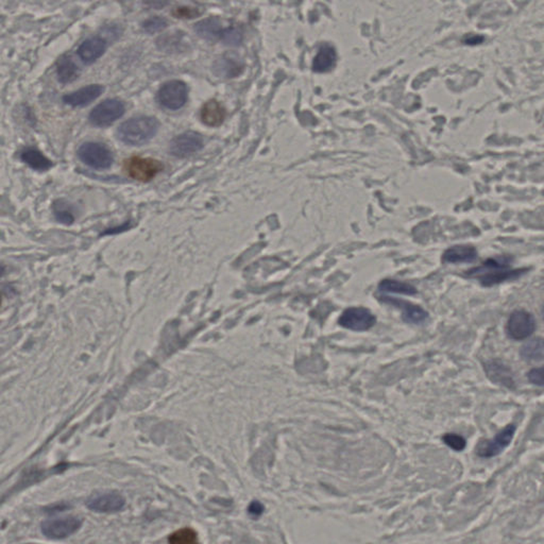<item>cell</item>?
<instances>
[{"label":"cell","mask_w":544,"mask_h":544,"mask_svg":"<svg viewBox=\"0 0 544 544\" xmlns=\"http://www.w3.org/2000/svg\"><path fill=\"white\" fill-rule=\"evenodd\" d=\"M510 262L511 260L508 256L489 258L482 266L468 271L467 276L477 278L484 286H492L506 281L516 280L529 271L527 268H508Z\"/></svg>","instance_id":"cell-1"},{"label":"cell","mask_w":544,"mask_h":544,"mask_svg":"<svg viewBox=\"0 0 544 544\" xmlns=\"http://www.w3.org/2000/svg\"><path fill=\"white\" fill-rule=\"evenodd\" d=\"M159 130V121L151 116H137L119 125L117 137L130 146H141L149 143Z\"/></svg>","instance_id":"cell-2"},{"label":"cell","mask_w":544,"mask_h":544,"mask_svg":"<svg viewBox=\"0 0 544 544\" xmlns=\"http://www.w3.org/2000/svg\"><path fill=\"white\" fill-rule=\"evenodd\" d=\"M195 31L202 39L207 41L219 40L229 46H238L243 39L242 32L237 28H223L221 21L215 17L203 19L197 23L195 25Z\"/></svg>","instance_id":"cell-3"},{"label":"cell","mask_w":544,"mask_h":544,"mask_svg":"<svg viewBox=\"0 0 544 544\" xmlns=\"http://www.w3.org/2000/svg\"><path fill=\"white\" fill-rule=\"evenodd\" d=\"M123 167L130 178L143 183L150 182L164 169V165L157 159L141 157L125 159Z\"/></svg>","instance_id":"cell-4"},{"label":"cell","mask_w":544,"mask_h":544,"mask_svg":"<svg viewBox=\"0 0 544 544\" xmlns=\"http://www.w3.org/2000/svg\"><path fill=\"white\" fill-rule=\"evenodd\" d=\"M78 157L87 166L95 169H107L113 164V153L105 145L87 141L78 149Z\"/></svg>","instance_id":"cell-5"},{"label":"cell","mask_w":544,"mask_h":544,"mask_svg":"<svg viewBox=\"0 0 544 544\" xmlns=\"http://www.w3.org/2000/svg\"><path fill=\"white\" fill-rule=\"evenodd\" d=\"M188 98V87L180 80L167 81L157 91V101L167 109L175 111L184 107Z\"/></svg>","instance_id":"cell-6"},{"label":"cell","mask_w":544,"mask_h":544,"mask_svg":"<svg viewBox=\"0 0 544 544\" xmlns=\"http://www.w3.org/2000/svg\"><path fill=\"white\" fill-rule=\"evenodd\" d=\"M125 105L119 99H107L94 107L89 119L96 127H107L125 114Z\"/></svg>","instance_id":"cell-7"},{"label":"cell","mask_w":544,"mask_h":544,"mask_svg":"<svg viewBox=\"0 0 544 544\" xmlns=\"http://www.w3.org/2000/svg\"><path fill=\"white\" fill-rule=\"evenodd\" d=\"M516 433V426L509 424L497 434L493 439L482 440L476 446V453L481 457L490 458L499 455L509 446Z\"/></svg>","instance_id":"cell-8"},{"label":"cell","mask_w":544,"mask_h":544,"mask_svg":"<svg viewBox=\"0 0 544 544\" xmlns=\"http://www.w3.org/2000/svg\"><path fill=\"white\" fill-rule=\"evenodd\" d=\"M203 148V137L200 133L187 131L171 141L169 151L173 157L185 159Z\"/></svg>","instance_id":"cell-9"},{"label":"cell","mask_w":544,"mask_h":544,"mask_svg":"<svg viewBox=\"0 0 544 544\" xmlns=\"http://www.w3.org/2000/svg\"><path fill=\"white\" fill-rule=\"evenodd\" d=\"M82 525V520L77 517L47 520L42 524V533L51 539H65L75 534Z\"/></svg>","instance_id":"cell-10"},{"label":"cell","mask_w":544,"mask_h":544,"mask_svg":"<svg viewBox=\"0 0 544 544\" xmlns=\"http://www.w3.org/2000/svg\"><path fill=\"white\" fill-rule=\"evenodd\" d=\"M338 322L348 330L364 332L376 324V319L367 308H350L342 313Z\"/></svg>","instance_id":"cell-11"},{"label":"cell","mask_w":544,"mask_h":544,"mask_svg":"<svg viewBox=\"0 0 544 544\" xmlns=\"http://www.w3.org/2000/svg\"><path fill=\"white\" fill-rule=\"evenodd\" d=\"M535 328L534 317L529 313L521 310H516L510 315L506 330L509 337L516 340H522L529 337L535 331Z\"/></svg>","instance_id":"cell-12"},{"label":"cell","mask_w":544,"mask_h":544,"mask_svg":"<svg viewBox=\"0 0 544 544\" xmlns=\"http://www.w3.org/2000/svg\"><path fill=\"white\" fill-rule=\"evenodd\" d=\"M125 505V498L117 492H105L91 495L87 501V507L100 514L119 513Z\"/></svg>","instance_id":"cell-13"},{"label":"cell","mask_w":544,"mask_h":544,"mask_svg":"<svg viewBox=\"0 0 544 544\" xmlns=\"http://www.w3.org/2000/svg\"><path fill=\"white\" fill-rule=\"evenodd\" d=\"M105 87L100 85H91L63 97L64 103L71 107H85L100 97Z\"/></svg>","instance_id":"cell-14"},{"label":"cell","mask_w":544,"mask_h":544,"mask_svg":"<svg viewBox=\"0 0 544 544\" xmlns=\"http://www.w3.org/2000/svg\"><path fill=\"white\" fill-rule=\"evenodd\" d=\"M380 300L388 303L390 306L401 308L403 312V320L408 324H420L425 322L428 314L418 306H414L407 301L398 300V299L390 298V297H380Z\"/></svg>","instance_id":"cell-15"},{"label":"cell","mask_w":544,"mask_h":544,"mask_svg":"<svg viewBox=\"0 0 544 544\" xmlns=\"http://www.w3.org/2000/svg\"><path fill=\"white\" fill-rule=\"evenodd\" d=\"M105 49H107V43L103 37H89L78 48V55L82 60L83 63L91 64L103 57Z\"/></svg>","instance_id":"cell-16"},{"label":"cell","mask_w":544,"mask_h":544,"mask_svg":"<svg viewBox=\"0 0 544 544\" xmlns=\"http://www.w3.org/2000/svg\"><path fill=\"white\" fill-rule=\"evenodd\" d=\"M227 112L219 101L215 99L207 101L201 107L200 119L209 127H219L226 119Z\"/></svg>","instance_id":"cell-17"},{"label":"cell","mask_w":544,"mask_h":544,"mask_svg":"<svg viewBox=\"0 0 544 544\" xmlns=\"http://www.w3.org/2000/svg\"><path fill=\"white\" fill-rule=\"evenodd\" d=\"M477 258V251L474 247L468 245H460L448 249L442 255V260L446 263L458 264V263H472Z\"/></svg>","instance_id":"cell-18"},{"label":"cell","mask_w":544,"mask_h":544,"mask_svg":"<svg viewBox=\"0 0 544 544\" xmlns=\"http://www.w3.org/2000/svg\"><path fill=\"white\" fill-rule=\"evenodd\" d=\"M336 63V51L334 47L324 44L319 49V53L313 61V69L316 73H326L331 71Z\"/></svg>","instance_id":"cell-19"},{"label":"cell","mask_w":544,"mask_h":544,"mask_svg":"<svg viewBox=\"0 0 544 544\" xmlns=\"http://www.w3.org/2000/svg\"><path fill=\"white\" fill-rule=\"evenodd\" d=\"M21 161L33 170L47 171L53 166L51 159L35 148H27L21 152Z\"/></svg>","instance_id":"cell-20"},{"label":"cell","mask_w":544,"mask_h":544,"mask_svg":"<svg viewBox=\"0 0 544 544\" xmlns=\"http://www.w3.org/2000/svg\"><path fill=\"white\" fill-rule=\"evenodd\" d=\"M215 71L217 75L222 77L233 78L238 76L243 71L242 62L239 61L238 58L233 55H223L221 59L215 63Z\"/></svg>","instance_id":"cell-21"},{"label":"cell","mask_w":544,"mask_h":544,"mask_svg":"<svg viewBox=\"0 0 544 544\" xmlns=\"http://www.w3.org/2000/svg\"><path fill=\"white\" fill-rule=\"evenodd\" d=\"M57 75L60 82L67 85L73 82L79 77L80 69L71 57L63 55L58 62Z\"/></svg>","instance_id":"cell-22"},{"label":"cell","mask_w":544,"mask_h":544,"mask_svg":"<svg viewBox=\"0 0 544 544\" xmlns=\"http://www.w3.org/2000/svg\"><path fill=\"white\" fill-rule=\"evenodd\" d=\"M522 358L527 362L544 360V338H534L521 348Z\"/></svg>","instance_id":"cell-23"},{"label":"cell","mask_w":544,"mask_h":544,"mask_svg":"<svg viewBox=\"0 0 544 544\" xmlns=\"http://www.w3.org/2000/svg\"><path fill=\"white\" fill-rule=\"evenodd\" d=\"M378 290L383 292H398V294L408 295V296L417 292V290L412 285L394 280L382 281L378 285Z\"/></svg>","instance_id":"cell-24"},{"label":"cell","mask_w":544,"mask_h":544,"mask_svg":"<svg viewBox=\"0 0 544 544\" xmlns=\"http://www.w3.org/2000/svg\"><path fill=\"white\" fill-rule=\"evenodd\" d=\"M487 372L488 376L494 382L503 384V385L509 388L510 386H513V380L510 378L508 369L504 368L503 365L498 364V362H490L489 365H487Z\"/></svg>","instance_id":"cell-25"},{"label":"cell","mask_w":544,"mask_h":544,"mask_svg":"<svg viewBox=\"0 0 544 544\" xmlns=\"http://www.w3.org/2000/svg\"><path fill=\"white\" fill-rule=\"evenodd\" d=\"M168 541L169 544H200L196 532L189 527H184L171 534Z\"/></svg>","instance_id":"cell-26"},{"label":"cell","mask_w":544,"mask_h":544,"mask_svg":"<svg viewBox=\"0 0 544 544\" xmlns=\"http://www.w3.org/2000/svg\"><path fill=\"white\" fill-rule=\"evenodd\" d=\"M53 212H55L58 220L67 223V225L73 222V219H75L73 218V212L69 209V203L65 202L64 200H58L57 202H55V204H53Z\"/></svg>","instance_id":"cell-27"},{"label":"cell","mask_w":544,"mask_h":544,"mask_svg":"<svg viewBox=\"0 0 544 544\" xmlns=\"http://www.w3.org/2000/svg\"><path fill=\"white\" fill-rule=\"evenodd\" d=\"M167 27V21L164 17L161 16H153L150 19H146L143 23V29L149 33L153 35L157 32L162 31L163 29Z\"/></svg>","instance_id":"cell-28"},{"label":"cell","mask_w":544,"mask_h":544,"mask_svg":"<svg viewBox=\"0 0 544 544\" xmlns=\"http://www.w3.org/2000/svg\"><path fill=\"white\" fill-rule=\"evenodd\" d=\"M444 441L454 451H462L466 448V439L457 434H446L444 436Z\"/></svg>","instance_id":"cell-29"},{"label":"cell","mask_w":544,"mask_h":544,"mask_svg":"<svg viewBox=\"0 0 544 544\" xmlns=\"http://www.w3.org/2000/svg\"><path fill=\"white\" fill-rule=\"evenodd\" d=\"M173 15L177 19H195L197 16L200 15V12L198 11L197 8L191 7H179L173 11Z\"/></svg>","instance_id":"cell-30"},{"label":"cell","mask_w":544,"mask_h":544,"mask_svg":"<svg viewBox=\"0 0 544 544\" xmlns=\"http://www.w3.org/2000/svg\"><path fill=\"white\" fill-rule=\"evenodd\" d=\"M529 380L534 385L544 386V366L532 370L529 374Z\"/></svg>","instance_id":"cell-31"},{"label":"cell","mask_w":544,"mask_h":544,"mask_svg":"<svg viewBox=\"0 0 544 544\" xmlns=\"http://www.w3.org/2000/svg\"><path fill=\"white\" fill-rule=\"evenodd\" d=\"M249 514L253 517H260L262 515L263 511H264V506L260 503V502H252L249 506L248 508Z\"/></svg>","instance_id":"cell-32"},{"label":"cell","mask_w":544,"mask_h":544,"mask_svg":"<svg viewBox=\"0 0 544 544\" xmlns=\"http://www.w3.org/2000/svg\"><path fill=\"white\" fill-rule=\"evenodd\" d=\"M484 40H485V37H484L483 35H466L465 37H464L462 42H464V43L465 44H467V45L474 46V45H478V44L483 43Z\"/></svg>","instance_id":"cell-33"},{"label":"cell","mask_w":544,"mask_h":544,"mask_svg":"<svg viewBox=\"0 0 544 544\" xmlns=\"http://www.w3.org/2000/svg\"><path fill=\"white\" fill-rule=\"evenodd\" d=\"M543 317H544V308H543Z\"/></svg>","instance_id":"cell-34"}]
</instances>
